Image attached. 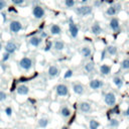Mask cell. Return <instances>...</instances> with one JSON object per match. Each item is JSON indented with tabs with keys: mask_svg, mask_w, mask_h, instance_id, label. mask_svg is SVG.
<instances>
[{
	"mask_svg": "<svg viewBox=\"0 0 129 129\" xmlns=\"http://www.w3.org/2000/svg\"><path fill=\"white\" fill-rule=\"evenodd\" d=\"M18 66H19V68H21V69L24 70V71H29V70L32 68V59H31L30 57L24 56V57H22V58L19 60Z\"/></svg>",
	"mask_w": 129,
	"mask_h": 129,
	"instance_id": "1",
	"label": "cell"
},
{
	"mask_svg": "<svg viewBox=\"0 0 129 129\" xmlns=\"http://www.w3.org/2000/svg\"><path fill=\"white\" fill-rule=\"evenodd\" d=\"M92 10H93L92 6H89V5H83V6L76 8V12L81 16H87V15L91 14Z\"/></svg>",
	"mask_w": 129,
	"mask_h": 129,
	"instance_id": "2",
	"label": "cell"
},
{
	"mask_svg": "<svg viewBox=\"0 0 129 129\" xmlns=\"http://www.w3.org/2000/svg\"><path fill=\"white\" fill-rule=\"evenodd\" d=\"M104 101L108 106L113 107L116 104V96L113 92H108L104 95Z\"/></svg>",
	"mask_w": 129,
	"mask_h": 129,
	"instance_id": "3",
	"label": "cell"
},
{
	"mask_svg": "<svg viewBox=\"0 0 129 129\" xmlns=\"http://www.w3.org/2000/svg\"><path fill=\"white\" fill-rule=\"evenodd\" d=\"M22 29V24L18 20H12L9 24V30L12 33H17Z\"/></svg>",
	"mask_w": 129,
	"mask_h": 129,
	"instance_id": "4",
	"label": "cell"
},
{
	"mask_svg": "<svg viewBox=\"0 0 129 129\" xmlns=\"http://www.w3.org/2000/svg\"><path fill=\"white\" fill-rule=\"evenodd\" d=\"M55 93L59 97H66L69 94V88L63 84H58L55 87Z\"/></svg>",
	"mask_w": 129,
	"mask_h": 129,
	"instance_id": "5",
	"label": "cell"
},
{
	"mask_svg": "<svg viewBox=\"0 0 129 129\" xmlns=\"http://www.w3.org/2000/svg\"><path fill=\"white\" fill-rule=\"evenodd\" d=\"M69 30H70V34L73 38H76L79 34V27L77 24L74 23L73 19L70 18V23H69Z\"/></svg>",
	"mask_w": 129,
	"mask_h": 129,
	"instance_id": "6",
	"label": "cell"
},
{
	"mask_svg": "<svg viewBox=\"0 0 129 129\" xmlns=\"http://www.w3.org/2000/svg\"><path fill=\"white\" fill-rule=\"evenodd\" d=\"M44 9L41 7V6H39V5H36V6H34L33 8H32V14H33V16L36 18V19H40V18H42L43 16H44Z\"/></svg>",
	"mask_w": 129,
	"mask_h": 129,
	"instance_id": "7",
	"label": "cell"
},
{
	"mask_svg": "<svg viewBox=\"0 0 129 129\" xmlns=\"http://www.w3.org/2000/svg\"><path fill=\"white\" fill-rule=\"evenodd\" d=\"M4 50L10 54L14 53L16 50H17V44L14 42V41H8L5 46H4Z\"/></svg>",
	"mask_w": 129,
	"mask_h": 129,
	"instance_id": "8",
	"label": "cell"
},
{
	"mask_svg": "<svg viewBox=\"0 0 129 129\" xmlns=\"http://www.w3.org/2000/svg\"><path fill=\"white\" fill-rule=\"evenodd\" d=\"M79 109H80L81 112L87 114V113H90V112L92 111V106H91V104L88 103V102H81V103L79 104Z\"/></svg>",
	"mask_w": 129,
	"mask_h": 129,
	"instance_id": "9",
	"label": "cell"
},
{
	"mask_svg": "<svg viewBox=\"0 0 129 129\" xmlns=\"http://www.w3.org/2000/svg\"><path fill=\"white\" fill-rule=\"evenodd\" d=\"M73 91H74L75 94L81 96V95L84 94V92H85V88H84V86H83L81 83H75V84L73 85Z\"/></svg>",
	"mask_w": 129,
	"mask_h": 129,
	"instance_id": "10",
	"label": "cell"
},
{
	"mask_svg": "<svg viewBox=\"0 0 129 129\" xmlns=\"http://www.w3.org/2000/svg\"><path fill=\"white\" fill-rule=\"evenodd\" d=\"M28 41H29V44H30V45H32V46H34V47H37V46H39L40 43L42 42V38H41L40 36L34 35V36H31Z\"/></svg>",
	"mask_w": 129,
	"mask_h": 129,
	"instance_id": "11",
	"label": "cell"
},
{
	"mask_svg": "<svg viewBox=\"0 0 129 129\" xmlns=\"http://www.w3.org/2000/svg\"><path fill=\"white\" fill-rule=\"evenodd\" d=\"M16 92H17L18 95L24 96V95H27L29 93V88L26 85L22 84V85H19V86L16 87Z\"/></svg>",
	"mask_w": 129,
	"mask_h": 129,
	"instance_id": "12",
	"label": "cell"
},
{
	"mask_svg": "<svg viewBox=\"0 0 129 129\" xmlns=\"http://www.w3.org/2000/svg\"><path fill=\"white\" fill-rule=\"evenodd\" d=\"M109 25H110V28H111L113 31H118V30L120 29V23H119L118 18H116V17H113V18L110 20Z\"/></svg>",
	"mask_w": 129,
	"mask_h": 129,
	"instance_id": "13",
	"label": "cell"
},
{
	"mask_svg": "<svg viewBox=\"0 0 129 129\" xmlns=\"http://www.w3.org/2000/svg\"><path fill=\"white\" fill-rule=\"evenodd\" d=\"M47 74L50 78H55L59 75V70L56 66H50L48 68V71H47Z\"/></svg>",
	"mask_w": 129,
	"mask_h": 129,
	"instance_id": "14",
	"label": "cell"
},
{
	"mask_svg": "<svg viewBox=\"0 0 129 129\" xmlns=\"http://www.w3.org/2000/svg\"><path fill=\"white\" fill-rule=\"evenodd\" d=\"M103 86V82L99 79H94L90 82V88L92 90H98Z\"/></svg>",
	"mask_w": 129,
	"mask_h": 129,
	"instance_id": "15",
	"label": "cell"
},
{
	"mask_svg": "<svg viewBox=\"0 0 129 129\" xmlns=\"http://www.w3.org/2000/svg\"><path fill=\"white\" fill-rule=\"evenodd\" d=\"M91 32L94 34V35H99V34H101L102 33V27H101V25L99 24V23H94L93 25H92V27H91Z\"/></svg>",
	"mask_w": 129,
	"mask_h": 129,
	"instance_id": "16",
	"label": "cell"
},
{
	"mask_svg": "<svg viewBox=\"0 0 129 129\" xmlns=\"http://www.w3.org/2000/svg\"><path fill=\"white\" fill-rule=\"evenodd\" d=\"M50 33L52 34V35H58V34H60L61 33V28H60V26L59 25H57V24H52L51 26H50Z\"/></svg>",
	"mask_w": 129,
	"mask_h": 129,
	"instance_id": "17",
	"label": "cell"
},
{
	"mask_svg": "<svg viewBox=\"0 0 129 129\" xmlns=\"http://www.w3.org/2000/svg\"><path fill=\"white\" fill-rule=\"evenodd\" d=\"M100 73L102 76H108L111 73V67L108 64H102L100 67Z\"/></svg>",
	"mask_w": 129,
	"mask_h": 129,
	"instance_id": "18",
	"label": "cell"
},
{
	"mask_svg": "<svg viewBox=\"0 0 129 129\" xmlns=\"http://www.w3.org/2000/svg\"><path fill=\"white\" fill-rule=\"evenodd\" d=\"M81 54L84 56V57H89V56H91V54H92V49H91V47L90 46H84V47H82V49H81Z\"/></svg>",
	"mask_w": 129,
	"mask_h": 129,
	"instance_id": "19",
	"label": "cell"
},
{
	"mask_svg": "<svg viewBox=\"0 0 129 129\" xmlns=\"http://www.w3.org/2000/svg\"><path fill=\"white\" fill-rule=\"evenodd\" d=\"M52 45H53V48L55 50H57V51H60V50H62L64 48V43L61 40H55L52 43Z\"/></svg>",
	"mask_w": 129,
	"mask_h": 129,
	"instance_id": "20",
	"label": "cell"
},
{
	"mask_svg": "<svg viewBox=\"0 0 129 129\" xmlns=\"http://www.w3.org/2000/svg\"><path fill=\"white\" fill-rule=\"evenodd\" d=\"M71 114H72V112H71V110H70L69 107L64 106V107H62V108L60 109V115H61L63 118H68V117H70Z\"/></svg>",
	"mask_w": 129,
	"mask_h": 129,
	"instance_id": "21",
	"label": "cell"
},
{
	"mask_svg": "<svg viewBox=\"0 0 129 129\" xmlns=\"http://www.w3.org/2000/svg\"><path fill=\"white\" fill-rule=\"evenodd\" d=\"M117 47L115 45H108L107 48H106V51L110 54V55H115L117 53Z\"/></svg>",
	"mask_w": 129,
	"mask_h": 129,
	"instance_id": "22",
	"label": "cell"
},
{
	"mask_svg": "<svg viewBox=\"0 0 129 129\" xmlns=\"http://www.w3.org/2000/svg\"><path fill=\"white\" fill-rule=\"evenodd\" d=\"M94 69H95V64L93 61H89L85 64V71L87 73H92L94 71Z\"/></svg>",
	"mask_w": 129,
	"mask_h": 129,
	"instance_id": "23",
	"label": "cell"
},
{
	"mask_svg": "<svg viewBox=\"0 0 129 129\" xmlns=\"http://www.w3.org/2000/svg\"><path fill=\"white\" fill-rule=\"evenodd\" d=\"M99 126H100V123H99L97 120H95V119L90 120V122H89V127H90V129H98Z\"/></svg>",
	"mask_w": 129,
	"mask_h": 129,
	"instance_id": "24",
	"label": "cell"
},
{
	"mask_svg": "<svg viewBox=\"0 0 129 129\" xmlns=\"http://www.w3.org/2000/svg\"><path fill=\"white\" fill-rule=\"evenodd\" d=\"M113 83L115 84V86H117L118 88H121L123 86V80L120 77H114L113 78Z\"/></svg>",
	"mask_w": 129,
	"mask_h": 129,
	"instance_id": "25",
	"label": "cell"
},
{
	"mask_svg": "<svg viewBox=\"0 0 129 129\" xmlns=\"http://www.w3.org/2000/svg\"><path fill=\"white\" fill-rule=\"evenodd\" d=\"M48 125V119L47 118H40L38 120V126L41 128H45Z\"/></svg>",
	"mask_w": 129,
	"mask_h": 129,
	"instance_id": "26",
	"label": "cell"
},
{
	"mask_svg": "<svg viewBox=\"0 0 129 129\" xmlns=\"http://www.w3.org/2000/svg\"><path fill=\"white\" fill-rule=\"evenodd\" d=\"M106 13H107L108 15H110V16H114V15L117 13V8H116L115 6H110V7L107 9Z\"/></svg>",
	"mask_w": 129,
	"mask_h": 129,
	"instance_id": "27",
	"label": "cell"
},
{
	"mask_svg": "<svg viewBox=\"0 0 129 129\" xmlns=\"http://www.w3.org/2000/svg\"><path fill=\"white\" fill-rule=\"evenodd\" d=\"M121 69H123V70H129V58H124L121 61Z\"/></svg>",
	"mask_w": 129,
	"mask_h": 129,
	"instance_id": "28",
	"label": "cell"
},
{
	"mask_svg": "<svg viewBox=\"0 0 129 129\" xmlns=\"http://www.w3.org/2000/svg\"><path fill=\"white\" fill-rule=\"evenodd\" d=\"M73 75H74L73 70H68V71L64 73V75H63V79H70V78L73 77Z\"/></svg>",
	"mask_w": 129,
	"mask_h": 129,
	"instance_id": "29",
	"label": "cell"
},
{
	"mask_svg": "<svg viewBox=\"0 0 129 129\" xmlns=\"http://www.w3.org/2000/svg\"><path fill=\"white\" fill-rule=\"evenodd\" d=\"M51 47H52V41H50V40H46L45 47H44V51H48V50H50Z\"/></svg>",
	"mask_w": 129,
	"mask_h": 129,
	"instance_id": "30",
	"label": "cell"
},
{
	"mask_svg": "<svg viewBox=\"0 0 129 129\" xmlns=\"http://www.w3.org/2000/svg\"><path fill=\"white\" fill-rule=\"evenodd\" d=\"M10 55H11L10 53H8V52H6V51H5V52L2 54V59H1V61H2V62H5V61H7V60L9 59Z\"/></svg>",
	"mask_w": 129,
	"mask_h": 129,
	"instance_id": "31",
	"label": "cell"
},
{
	"mask_svg": "<svg viewBox=\"0 0 129 129\" xmlns=\"http://www.w3.org/2000/svg\"><path fill=\"white\" fill-rule=\"evenodd\" d=\"M109 124H110L111 127H117V126L119 125V121H118L117 119H111Z\"/></svg>",
	"mask_w": 129,
	"mask_h": 129,
	"instance_id": "32",
	"label": "cell"
},
{
	"mask_svg": "<svg viewBox=\"0 0 129 129\" xmlns=\"http://www.w3.org/2000/svg\"><path fill=\"white\" fill-rule=\"evenodd\" d=\"M64 4L67 7H73L75 5V0H64Z\"/></svg>",
	"mask_w": 129,
	"mask_h": 129,
	"instance_id": "33",
	"label": "cell"
},
{
	"mask_svg": "<svg viewBox=\"0 0 129 129\" xmlns=\"http://www.w3.org/2000/svg\"><path fill=\"white\" fill-rule=\"evenodd\" d=\"M6 98H7V94L5 92H3V91H0V102L5 101Z\"/></svg>",
	"mask_w": 129,
	"mask_h": 129,
	"instance_id": "34",
	"label": "cell"
},
{
	"mask_svg": "<svg viewBox=\"0 0 129 129\" xmlns=\"http://www.w3.org/2000/svg\"><path fill=\"white\" fill-rule=\"evenodd\" d=\"M5 114H6L8 117H11V116H12V108H11V107H6V108H5Z\"/></svg>",
	"mask_w": 129,
	"mask_h": 129,
	"instance_id": "35",
	"label": "cell"
},
{
	"mask_svg": "<svg viewBox=\"0 0 129 129\" xmlns=\"http://www.w3.org/2000/svg\"><path fill=\"white\" fill-rule=\"evenodd\" d=\"M6 7V1L5 0H0V11L3 10Z\"/></svg>",
	"mask_w": 129,
	"mask_h": 129,
	"instance_id": "36",
	"label": "cell"
},
{
	"mask_svg": "<svg viewBox=\"0 0 129 129\" xmlns=\"http://www.w3.org/2000/svg\"><path fill=\"white\" fill-rule=\"evenodd\" d=\"M11 2L15 5H21V4H23L24 0H11Z\"/></svg>",
	"mask_w": 129,
	"mask_h": 129,
	"instance_id": "37",
	"label": "cell"
},
{
	"mask_svg": "<svg viewBox=\"0 0 129 129\" xmlns=\"http://www.w3.org/2000/svg\"><path fill=\"white\" fill-rule=\"evenodd\" d=\"M15 90H16V81L14 80L13 84H12L11 87H10V92H13V91H15Z\"/></svg>",
	"mask_w": 129,
	"mask_h": 129,
	"instance_id": "38",
	"label": "cell"
},
{
	"mask_svg": "<svg viewBox=\"0 0 129 129\" xmlns=\"http://www.w3.org/2000/svg\"><path fill=\"white\" fill-rule=\"evenodd\" d=\"M40 37H41V38H43V37H47V34H46L44 31H41V32H40Z\"/></svg>",
	"mask_w": 129,
	"mask_h": 129,
	"instance_id": "39",
	"label": "cell"
},
{
	"mask_svg": "<svg viewBox=\"0 0 129 129\" xmlns=\"http://www.w3.org/2000/svg\"><path fill=\"white\" fill-rule=\"evenodd\" d=\"M124 115H125V116H127V117H129V107H128V108H127V110L124 112Z\"/></svg>",
	"mask_w": 129,
	"mask_h": 129,
	"instance_id": "40",
	"label": "cell"
},
{
	"mask_svg": "<svg viewBox=\"0 0 129 129\" xmlns=\"http://www.w3.org/2000/svg\"><path fill=\"white\" fill-rule=\"evenodd\" d=\"M2 16H3V22H6V15L3 13V14H2Z\"/></svg>",
	"mask_w": 129,
	"mask_h": 129,
	"instance_id": "41",
	"label": "cell"
},
{
	"mask_svg": "<svg viewBox=\"0 0 129 129\" xmlns=\"http://www.w3.org/2000/svg\"><path fill=\"white\" fill-rule=\"evenodd\" d=\"M2 49V43H1V41H0V50Z\"/></svg>",
	"mask_w": 129,
	"mask_h": 129,
	"instance_id": "42",
	"label": "cell"
},
{
	"mask_svg": "<svg viewBox=\"0 0 129 129\" xmlns=\"http://www.w3.org/2000/svg\"><path fill=\"white\" fill-rule=\"evenodd\" d=\"M0 129H3V128H0Z\"/></svg>",
	"mask_w": 129,
	"mask_h": 129,
	"instance_id": "43",
	"label": "cell"
},
{
	"mask_svg": "<svg viewBox=\"0 0 129 129\" xmlns=\"http://www.w3.org/2000/svg\"><path fill=\"white\" fill-rule=\"evenodd\" d=\"M128 129H129V128H128Z\"/></svg>",
	"mask_w": 129,
	"mask_h": 129,
	"instance_id": "44",
	"label": "cell"
}]
</instances>
